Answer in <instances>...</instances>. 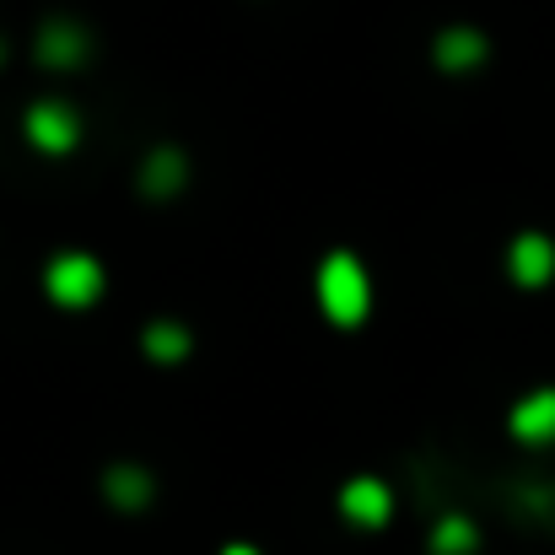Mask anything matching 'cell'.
Segmentation results:
<instances>
[{"label":"cell","instance_id":"obj_7","mask_svg":"<svg viewBox=\"0 0 555 555\" xmlns=\"http://www.w3.org/2000/svg\"><path fill=\"white\" fill-rule=\"evenodd\" d=\"M486 60V38L475 33V27H448L442 38H437V65L442 70H469V65H480Z\"/></svg>","mask_w":555,"mask_h":555},{"label":"cell","instance_id":"obj_10","mask_svg":"<svg viewBox=\"0 0 555 555\" xmlns=\"http://www.w3.org/2000/svg\"><path fill=\"white\" fill-rule=\"evenodd\" d=\"M227 555H259V551H248V545H232V551H227Z\"/></svg>","mask_w":555,"mask_h":555},{"label":"cell","instance_id":"obj_4","mask_svg":"<svg viewBox=\"0 0 555 555\" xmlns=\"http://www.w3.org/2000/svg\"><path fill=\"white\" fill-rule=\"evenodd\" d=\"M507 275H513L524 292L551 286L555 281V243L545 237V232H524V237H513V248H507Z\"/></svg>","mask_w":555,"mask_h":555},{"label":"cell","instance_id":"obj_5","mask_svg":"<svg viewBox=\"0 0 555 555\" xmlns=\"http://www.w3.org/2000/svg\"><path fill=\"white\" fill-rule=\"evenodd\" d=\"M340 513L351 524H362V529H383L393 518V491L377 475H357V480L340 486Z\"/></svg>","mask_w":555,"mask_h":555},{"label":"cell","instance_id":"obj_6","mask_svg":"<svg viewBox=\"0 0 555 555\" xmlns=\"http://www.w3.org/2000/svg\"><path fill=\"white\" fill-rule=\"evenodd\" d=\"M507 431L518 442H555V388H529L507 410Z\"/></svg>","mask_w":555,"mask_h":555},{"label":"cell","instance_id":"obj_3","mask_svg":"<svg viewBox=\"0 0 555 555\" xmlns=\"http://www.w3.org/2000/svg\"><path fill=\"white\" fill-rule=\"evenodd\" d=\"M22 130H27V141H33L43 157H65V152L81 141V119H76V108H70V103H60V98L33 103V108H27V119H22Z\"/></svg>","mask_w":555,"mask_h":555},{"label":"cell","instance_id":"obj_1","mask_svg":"<svg viewBox=\"0 0 555 555\" xmlns=\"http://www.w3.org/2000/svg\"><path fill=\"white\" fill-rule=\"evenodd\" d=\"M313 297H319V308H324L330 324H340V330H362L367 313H372L367 264H362L351 248L330 254V259L319 264V275H313Z\"/></svg>","mask_w":555,"mask_h":555},{"label":"cell","instance_id":"obj_8","mask_svg":"<svg viewBox=\"0 0 555 555\" xmlns=\"http://www.w3.org/2000/svg\"><path fill=\"white\" fill-rule=\"evenodd\" d=\"M38 54H43V65H76L87 54V33L70 27V22H49L38 33Z\"/></svg>","mask_w":555,"mask_h":555},{"label":"cell","instance_id":"obj_9","mask_svg":"<svg viewBox=\"0 0 555 555\" xmlns=\"http://www.w3.org/2000/svg\"><path fill=\"white\" fill-rule=\"evenodd\" d=\"M431 551L437 555H469L475 551V524L459 518V513H448V518L437 524V534H431Z\"/></svg>","mask_w":555,"mask_h":555},{"label":"cell","instance_id":"obj_2","mask_svg":"<svg viewBox=\"0 0 555 555\" xmlns=\"http://www.w3.org/2000/svg\"><path fill=\"white\" fill-rule=\"evenodd\" d=\"M103 259H92V254H81V248H65V254H54L49 264H43V292H49V302L54 308H92L98 297H103Z\"/></svg>","mask_w":555,"mask_h":555}]
</instances>
